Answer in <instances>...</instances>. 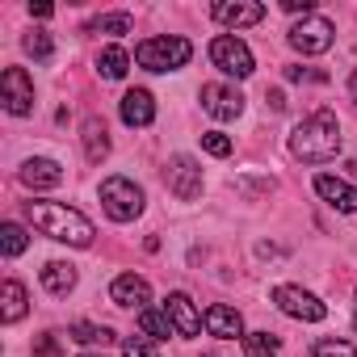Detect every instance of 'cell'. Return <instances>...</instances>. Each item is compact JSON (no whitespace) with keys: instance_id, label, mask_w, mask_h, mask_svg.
Returning <instances> with one entry per match:
<instances>
[{"instance_id":"cell-1","label":"cell","mask_w":357,"mask_h":357,"mask_svg":"<svg viewBox=\"0 0 357 357\" xmlns=\"http://www.w3.org/2000/svg\"><path fill=\"white\" fill-rule=\"evenodd\" d=\"M26 223L38 236H47L55 244H72V248H89L93 236H97L93 223L80 211L63 206V202H26Z\"/></svg>"},{"instance_id":"cell-2","label":"cell","mask_w":357,"mask_h":357,"mask_svg":"<svg viewBox=\"0 0 357 357\" xmlns=\"http://www.w3.org/2000/svg\"><path fill=\"white\" fill-rule=\"evenodd\" d=\"M290 155L303 164H328L340 155V122L332 109H315L307 114L294 130H290Z\"/></svg>"},{"instance_id":"cell-3","label":"cell","mask_w":357,"mask_h":357,"mask_svg":"<svg viewBox=\"0 0 357 357\" xmlns=\"http://www.w3.org/2000/svg\"><path fill=\"white\" fill-rule=\"evenodd\" d=\"M190 59H194V47H190V38H181V34L143 38V43L135 47V63H139L143 72H181Z\"/></svg>"},{"instance_id":"cell-4","label":"cell","mask_w":357,"mask_h":357,"mask_svg":"<svg viewBox=\"0 0 357 357\" xmlns=\"http://www.w3.org/2000/svg\"><path fill=\"white\" fill-rule=\"evenodd\" d=\"M101 206H105V215L114 223H135L143 215L147 198H143V190L130 181V176H105L101 181Z\"/></svg>"},{"instance_id":"cell-5","label":"cell","mask_w":357,"mask_h":357,"mask_svg":"<svg viewBox=\"0 0 357 357\" xmlns=\"http://www.w3.org/2000/svg\"><path fill=\"white\" fill-rule=\"evenodd\" d=\"M211 63H215L223 76H236V80H248V76L257 72V59H252L248 43L236 38V34H219V38L211 43Z\"/></svg>"},{"instance_id":"cell-6","label":"cell","mask_w":357,"mask_h":357,"mask_svg":"<svg viewBox=\"0 0 357 357\" xmlns=\"http://www.w3.org/2000/svg\"><path fill=\"white\" fill-rule=\"evenodd\" d=\"M164 185H168V194H172L176 202L202 198V168H198V160H194V155H172V160L164 164Z\"/></svg>"},{"instance_id":"cell-7","label":"cell","mask_w":357,"mask_h":357,"mask_svg":"<svg viewBox=\"0 0 357 357\" xmlns=\"http://www.w3.org/2000/svg\"><path fill=\"white\" fill-rule=\"evenodd\" d=\"M273 303H278V311L282 315H290V319H303V324H319L324 315H328V307L311 294V290H303V286H273Z\"/></svg>"},{"instance_id":"cell-8","label":"cell","mask_w":357,"mask_h":357,"mask_svg":"<svg viewBox=\"0 0 357 357\" xmlns=\"http://www.w3.org/2000/svg\"><path fill=\"white\" fill-rule=\"evenodd\" d=\"M0 105L13 118L34 114V80L26 76V68H5L0 72Z\"/></svg>"},{"instance_id":"cell-9","label":"cell","mask_w":357,"mask_h":357,"mask_svg":"<svg viewBox=\"0 0 357 357\" xmlns=\"http://www.w3.org/2000/svg\"><path fill=\"white\" fill-rule=\"evenodd\" d=\"M290 47L298 51V55H324L328 47H332V38H336V26L328 22V17H303L298 26H290Z\"/></svg>"},{"instance_id":"cell-10","label":"cell","mask_w":357,"mask_h":357,"mask_svg":"<svg viewBox=\"0 0 357 357\" xmlns=\"http://www.w3.org/2000/svg\"><path fill=\"white\" fill-rule=\"evenodd\" d=\"M202 109L215 118V122H236L244 114V93L236 84H223V80H211L202 84Z\"/></svg>"},{"instance_id":"cell-11","label":"cell","mask_w":357,"mask_h":357,"mask_svg":"<svg viewBox=\"0 0 357 357\" xmlns=\"http://www.w3.org/2000/svg\"><path fill=\"white\" fill-rule=\"evenodd\" d=\"M215 22L227 26V30L261 26L265 22V5H257V0H219V5H215Z\"/></svg>"},{"instance_id":"cell-12","label":"cell","mask_w":357,"mask_h":357,"mask_svg":"<svg viewBox=\"0 0 357 357\" xmlns=\"http://www.w3.org/2000/svg\"><path fill=\"white\" fill-rule=\"evenodd\" d=\"M315 194H319L332 211H340V215H353V211H357V185L340 181V176H332V172H319V176H315Z\"/></svg>"},{"instance_id":"cell-13","label":"cell","mask_w":357,"mask_h":357,"mask_svg":"<svg viewBox=\"0 0 357 357\" xmlns=\"http://www.w3.org/2000/svg\"><path fill=\"white\" fill-rule=\"evenodd\" d=\"M164 311H168V319H172L176 336H198V332L206 328V324H202V315H198V307H194V298H190V294H181V290H172V294H168Z\"/></svg>"},{"instance_id":"cell-14","label":"cell","mask_w":357,"mask_h":357,"mask_svg":"<svg viewBox=\"0 0 357 357\" xmlns=\"http://www.w3.org/2000/svg\"><path fill=\"white\" fill-rule=\"evenodd\" d=\"M109 298H114L118 307H139V311H147V303H151V282L139 278V273H118L114 286H109Z\"/></svg>"},{"instance_id":"cell-15","label":"cell","mask_w":357,"mask_h":357,"mask_svg":"<svg viewBox=\"0 0 357 357\" xmlns=\"http://www.w3.org/2000/svg\"><path fill=\"white\" fill-rule=\"evenodd\" d=\"M202 324H206V332H211V336H219V340H244V336H248V332H244L240 311H236V307H227V303L206 307Z\"/></svg>"},{"instance_id":"cell-16","label":"cell","mask_w":357,"mask_h":357,"mask_svg":"<svg viewBox=\"0 0 357 357\" xmlns=\"http://www.w3.org/2000/svg\"><path fill=\"white\" fill-rule=\"evenodd\" d=\"M17 176H22V185H30V190H55L63 181V168L55 160H47V155H34V160L22 164Z\"/></svg>"},{"instance_id":"cell-17","label":"cell","mask_w":357,"mask_h":357,"mask_svg":"<svg viewBox=\"0 0 357 357\" xmlns=\"http://www.w3.org/2000/svg\"><path fill=\"white\" fill-rule=\"evenodd\" d=\"M118 114H122L126 126H151V118H155V101H151L147 89H130V93L118 101Z\"/></svg>"},{"instance_id":"cell-18","label":"cell","mask_w":357,"mask_h":357,"mask_svg":"<svg viewBox=\"0 0 357 357\" xmlns=\"http://www.w3.org/2000/svg\"><path fill=\"white\" fill-rule=\"evenodd\" d=\"M80 139H84V155H89V164H101V160L109 155V130H105L101 118H84Z\"/></svg>"},{"instance_id":"cell-19","label":"cell","mask_w":357,"mask_h":357,"mask_svg":"<svg viewBox=\"0 0 357 357\" xmlns=\"http://www.w3.org/2000/svg\"><path fill=\"white\" fill-rule=\"evenodd\" d=\"M26 307H30V294H26V286L9 278L5 286H0V319H5V324H17V319L26 315Z\"/></svg>"},{"instance_id":"cell-20","label":"cell","mask_w":357,"mask_h":357,"mask_svg":"<svg viewBox=\"0 0 357 357\" xmlns=\"http://www.w3.org/2000/svg\"><path fill=\"white\" fill-rule=\"evenodd\" d=\"M38 278H43V286H47L51 294H59V298L76 290V265H68V261H47Z\"/></svg>"},{"instance_id":"cell-21","label":"cell","mask_w":357,"mask_h":357,"mask_svg":"<svg viewBox=\"0 0 357 357\" xmlns=\"http://www.w3.org/2000/svg\"><path fill=\"white\" fill-rule=\"evenodd\" d=\"M130 72V55L122 51V47H101V55H97V76L101 80H122Z\"/></svg>"},{"instance_id":"cell-22","label":"cell","mask_w":357,"mask_h":357,"mask_svg":"<svg viewBox=\"0 0 357 357\" xmlns=\"http://www.w3.org/2000/svg\"><path fill=\"white\" fill-rule=\"evenodd\" d=\"M139 332L151 336V340H168L176 328H172V319H168L164 307H147V311H139Z\"/></svg>"},{"instance_id":"cell-23","label":"cell","mask_w":357,"mask_h":357,"mask_svg":"<svg viewBox=\"0 0 357 357\" xmlns=\"http://www.w3.org/2000/svg\"><path fill=\"white\" fill-rule=\"evenodd\" d=\"M68 336L76 340V344H114V332L105 328V324H89V319H76L72 328H68Z\"/></svg>"},{"instance_id":"cell-24","label":"cell","mask_w":357,"mask_h":357,"mask_svg":"<svg viewBox=\"0 0 357 357\" xmlns=\"http://www.w3.org/2000/svg\"><path fill=\"white\" fill-rule=\"evenodd\" d=\"M130 30H135L130 13H101L84 26V34H130Z\"/></svg>"},{"instance_id":"cell-25","label":"cell","mask_w":357,"mask_h":357,"mask_svg":"<svg viewBox=\"0 0 357 357\" xmlns=\"http://www.w3.org/2000/svg\"><path fill=\"white\" fill-rule=\"evenodd\" d=\"M282 353V336L273 332H248L244 336V357H278Z\"/></svg>"},{"instance_id":"cell-26","label":"cell","mask_w":357,"mask_h":357,"mask_svg":"<svg viewBox=\"0 0 357 357\" xmlns=\"http://www.w3.org/2000/svg\"><path fill=\"white\" fill-rule=\"evenodd\" d=\"M26 244H30V236H26L22 223H5V227H0V252H5V257H22Z\"/></svg>"},{"instance_id":"cell-27","label":"cell","mask_w":357,"mask_h":357,"mask_svg":"<svg viewBox=\"0 0 357 357\" xmlns=\"http://www.w3.org/2000/svg\"><path fill=\"white\" fill-rule=\"evenodd\" d=\"M22 47H26V55H34L38 63H51V55H55V43H51V34H43V30H30V34L22 38Z\"/></svg>"},{"instance_id":"cell-28","label":"cell","mask_w":357,"mask_h":357,"mask_svg":"<svg viewBox=\"0 0 357 357\" xmlns=\"http://www.w3.org/2000/svg\"><path fill=\"white\" fill-rule=\"evenodd\" d=\"M122 357H160V340H151V336H126L122 340Z\"/></svg>"},{"instance_id":"cell-29","label":"cell","mask_w":357,"mask_h":357,"mask_svg":"<svg viewBox=\"0 0 357 357\" xmlns=\"http://www.w3.org/2000/svg\"><path fill=\"white\" fill-rule=\"evenodd\" d=\"M311 357H357V349H353L349 340H336V336H328V340H315Z\"/></svg>"},{"instance_id":"cell-30","label":"cell","mask_w":357,"mask_h":357,"mask_svg":"<svg viewBox=\"0 0 357 357\" xmlns=\"http://www.w3.org/2000/svg\"><path fill=\"white\" fill-rule=\"evenodd\" d=\"M202 151L223 160V155H231V139H227L223 130H206V135H202Z\"/></svg>"},{"instance_id":"cell-31","label":"cell","mask_w":357,"mask_h":357,"mask_svg":"<svg viewBox=\"0 0 357 357\" xmlns=\"http://www.w3.org/2000/svg\"><path fill=\"white\" fill-rule=\"evenodd\" d=\"M34 357H63L59 353V332H43L34 340Z\"/></svg>"},{"instance_id":"cell-32","label":"cell","mask_w":357,"mask_h":357,"mask_svg":"<svg viewBox=\"0 0 357 357\" xmlns=\"http://www.w3.org/2000/svg\"><path fill=\"white\" fill-rule=\"evenodd\" d=\"M286 13H303V17H315V0H282Z\"/></svg>"},{"instance_id":"cell-33","label":"cell","mask_w":357,"mask_h":357,"mask_svg":"<svg viewBox=\"0 0 357 357\" xmlns=\"http://www.w3.org/2000/svg\"><path fill=\"white\" fill-rule=\"evenodd\" d=\"M273 185H278L273 176H269V181H240V190H244V194H269Z\"/></svg>"},{"instance_id":"cell-34","label":"cell","mask_w":357,"mask_h":357,"mask_svg":"<svg viewBox=\"0 0 357 357\" xmlns=\"http://www.w3.org/2000/svg\"><path fill=\"white\" fill-rule=\"evenodd\" d=\"M51 13H55V9H51V5H34V0H30V17H38V22H47V17H51Z\"/></svg>"},{"instance_id":"cell-35","label":"cell","mask_w":357,"mask_h":357,"mask_svg":"<svg viewBox=\"0 0 357 357\" xmlns=\"http://www.w3.org/2000/svg\"><path fill=\"white\" fill-rule=\"evenodd\" d=\"M349 93H353V101H357V68H353V80H349Z\"/></svg>"},{"instance_id":"cell-36","label":"cell","mask_w":357,"mask_h":357,"mask_svg":"<svg viewBox=\"0 0 357 357\" xmlns=\"http://www.w3.org/2000/svg\"><path fill=\"white\" fill-rule=\"evenodd\" d=\"M80 357H97V353H80Z\"/></svg>"},{"instance_id":"cell-37","label":"cell","mask_w":357,"mask_h":357,"mask_svg":"<svg viewBox=\"0 0 357 357\" xmlns=\"http://www.w3.org/2000/svg\"><path fill=\"white\" fill-rule=\"evenodd\" d=\"M353 324H357V315H353Z\"/></svg>"}]
</instances>
